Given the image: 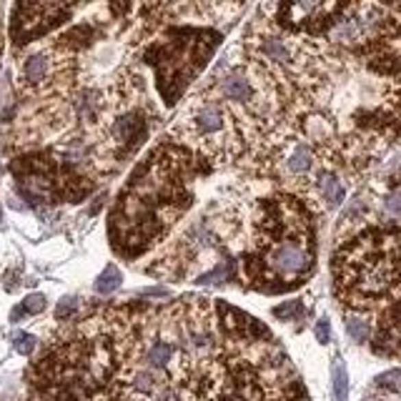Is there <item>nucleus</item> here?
<instances>
[{"label": "nucleus", "instance_id": "nucleus-18", "mask_svg": "<svg viewBox=\"0 0 401 401\" xmlns=\"http://www.w3.org/2000/svg\"><path fill=\"white\" fill-rule=\"evenodd\" d=\"M399 13H401V5H399Z\"/></svg>", "mask_w": 401, "mask_h": 401}, {"label": "nucleus", "instance_id": "nucleus-16", "mask_svg": "<svg viewBox=\"0 0 401 401\" xmlns=\"http://www.w3.org/2000/svg\"><path fill=\"white\" fill-rule=\"evenodd\" d=\"M384 206H387V211L399 213L401 211V191H394V193H389L387 201H384Z\"/></svg>", "mask_w": 401, "mask_h": 401}, {"label": "nucleus", "instance_id": "nucleus-5", "mask_svg": "<svg viewBox=\"0 0 401 401\" xmlns=\"http://www.w3.org/2000/svg\"><path fill=\"white\" fill-rule=\"evenodd\" d=\"M73 13V5L63 3H21L13 8V25L10 36L15 45H25L30 40H38L48 30L66 21Z\"/></svg>", "mask_w": 401, "mask_h": 401}, {"label": "nucleus", "instance_id": "nucleus-2", "mask_svg": "<svg viewBox=\"0 0 401 401\" xmlns=\"http://www.w3.org/2000/svg\"><path fill=\"white\" fill-rule=\"evenodd\" d=\"M316 241L308 208L293 196L261 201L251 234V251L243 254V278L256 291H291L314 274Z\"/></svg>", "mask_w": 401, "mask_h": 401}, {"label": "nucleus", "instance_id": "nucleus-12", "mask_svg": "<svg viewBox=\"0 0 401 401\" xmlns=\"http://www.w3.org/2000/svg\"><path fill=\"white\" fill-rule=\"evenodd\" d=\"M43 308H45L43 293H30L28 299H25V304H23V311H25V314H40Z\"/></svg>", "mask_w": 401, "mask_h": 401}, {"label": "nucleus", "instance_id": "nucleus-11", "mask_svg": "<svg viewBox=\"0 0 401 401\" xmlns=\"http://www.w3.org/2000/svg\"><path fill=\"white\" fill-rule=\"evenodd\" d=\"M376 387L387 389L391 394H401V369H391V372H384L381 376H376Z\"/></svg>", "mask_w": 401, "mask_h": 401}, {"label": "nucleus", "instance_id": "nucleus-3", "mask_svg": "<svg viewBox=\"0 0 401 401\" xmlns=\"http://www.w3.org/2000/svg\"><path fill=\"white\" fill-rule=\"evenodd\" d=\"M334 291L354 314L401 301V228H372L334 256Z\"/></svg>", "mask_w": 401, "mask_h": 401}, {"label": "nucleus", "instance_id": "nucleus-13", "mask_svg": "<svg viewBox=\"0 0 401 401\" xmlns=\"http://www.w3.org/2000/svg\"><path fill=\"white\" fill-rule=\"evenodd\" d=\"M15 349L21 351V354H33L36 349V339L30 334H15Z\"/></svg>", "mask_w": 401, "mask_h": 401}, {"label": "nucleus", "instance_id": "nucleus-9", "mask_svg": "<svg viewBox=\"0 0 401 401\" xmlns=\"http://www.w3.org/2000/svg\"><path fill=\"white\" fill-rule=\"evenodd\" d=\"M346 331H349V336L354 339V341L364 343L369 341V334H372V326H369V321L364 319V316H356V314H349L346 316Z\"/></svg>", "mask_w": 401, "mask_h": 401}, {"label": "nucleus", "instance_id": "nucleus-6", "mask_svg": "<svg viewBox=\"0 0 401 401\" xmlns=\"http://www.w3.org/2000/svg\"><path fill=\"white\" fill-rule=\"evenodd\" d=\"M281 154V168L289 178H304V175L314 168V151L304 141H286L278 148Z\"/></svg>", "mask_w": 401, "mask_h": 401}, {"label": "nucleus", "instance_id": "nucleus-1", "mask_svg": "<svg viewBox=\"0 0 401 401\" xmlns=\"http://www.w3.org/2000/svg\"><path fill=\"white\" fill-rule=\"evenodd\" d=\"M183 146L163 143L154 148L110 213V243L118 254L138 256L160 241L191 206V183L208 166Z\"/></svg>", "mask_w": 401, "mask_h": 401}, {"label": "nucleus", "instance_id": "nucleus-15", "mask_svg": "<svg viewBox=\"0 0 401 401\" xmlns=\"http://www.w3.org/2000/svg\"><path fill=\"white\" fill-rule=\"evenodd\" d=\"M73 311H75V299H63L60 301V306L56 308V319L63 321V319H68V316L73 314Z\"/></svg>", "mask_w": 401, "mask_h": 401}, {"label": "nucleus", "instance_id": "nucleus-14", "mask_svg": "<svg viewBox=\"0 0 401 401\" xmlns=\"http://www.w3.org/2000/svg\"><path fill=\"white\" fill-rule=\"evenodd\" d=\"M274 314H276L278 319H291V316L301 314V304L299 301H289V304H284V306L274 308Z\"/></svg>", "mask_w": 401, "mask_h": 401}, {"label": "nucleus", "instance_id": "nucleus-8", "mask_svg": "<svg viewBox=\"0 0 401 401\" xmlns=\"http://www.w3.org/2000/svg\"><path fill=\"white\" fill-rule=\"evenodd\" d=\"M121 286V271L110 263V266H106V271H103L101 276H98V281H95V291L101 293V296H108V293H113Z\"/></svg>", "mask_w": 401, "mask_h": 401}, {"label": "nucleus", "instance_id": "nucleus-4", "mask_svg": "<svg viewBox=\"0 0 401 401\" xmlns=\"http://www.w3.org/2000/svg\"><path fill=\"white\" fill-rule=\"evenodd\" d=\"M219 33L211 30H168L166 40H156L146 51V60L156 68L160 93L168 106L181 98L183 88L196 78L219 45Z\"/></svg>", "mask_w": 401, "mask_h": 401}, {"label": "nucleus", "instance_id": "nucleus-7", "mask_svg": "<svg viewBox=\"0 0 401 401\" xmlns=\"http://www.w3.org/2000/svg\"><path fill=\"white\" fill-rule=\"evenodd\" d=\"M314 186H316V191L321 193V198L326 201L328 208H336V206L343 201V196H346V191H343L341 181H339V178H336L331 171H321V173L316 175Z\"/></svg>", "mask_w": 401, "mask_h": 401}, {"label": "nucleus", "instance_id": "nucleus-10", "mask_svg": "<svg viewBox=\"0 0 401 401\" xmlns=\"http://www.w3.org/2000/svg\"><path fill=\"white\" fill-rule=\"evenodd\" d=\"M331 376H334V394L339 401H346V394H349V376H346V366L336 359L334 369H331Z\"/></svg>", "mask_w": 401, "mask_h": 401}, {"label": "nucleus", "instance_id": "nucleus-17", "mask_svg": "<svg viewBox=\"0 0 401 401\" xmlns=\"http://www.w3.org/2000/svg\"><path fill=\"white\" fill-rule=\"evenodd\" d=\"M328 334H331V328H328V321H326V319H321V321H319V326H316V336H319V341H321V343H326V341H328Z\"/></svg>", "mask_w": 401, "mask_h": 401}]
</instances>
